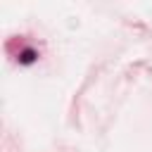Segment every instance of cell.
<instances>
[{"instance_id": "cell-1", "label": "cell", "mask_w": 152, "mask_h": 152, "mask_svg": "<svg viewBox=\"0 0 152 152\" xmlns=\"http://www.w3.org/2000/svg\"><path fill=\"white\" fill-rule=\"evenodd\" d=\"M33 59H36V52H33V50H24V52L19 55V62H24V64H31Z\"/></svg>"}]
</instances>
